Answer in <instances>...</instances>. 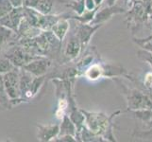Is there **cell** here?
Returning a JSON list of instances; mask_svg holds the SVG:
<instances>
[{"instance_id":"obj_1","label":"cell","mask_w":152,"mask_h":142,"mask_svg":"<svg viewBox=\"0 0 152 142\" xmlns=\"http://www.w3.org/2000/svg\"><path fill=\"white\" fill-rule=\"evenodd\" d=\"M81 112L85 117L87 127L92 133L95 134L97 138L98 136H101V138H106V140L115 141L112 134V127H113L112 119L113 117H115V115L119 114L120 111H117L116 113L113 114L111 117H108L107 115H105L103 113L87 112L82 109Z\"/></svg>"},{"instance_id":"obj_2","label":"cell","mask_w":152,"mask_h":142,"mask_svg":"<svg viewBox=\"0 0 152 142\" xmlns=\"http://www.w3.org/2000/svg\"><path fill=\"white\" fill-rule=\"evenodd\" d=\"M126 96L128 99L129 110H141V109H152V101L146 94L138 89H127Z\"/></svg>"},{"instance_id":"obj_3","label":"cell","mask_w":152,"mask_h":142,"mask_svg":"<svg viewBox=\"0 0 152 142\" xmlns=\"http://www.w3.org/2000/svg\"><path fill=\"white\" fill-rule=\"evenodd\" d=\"M4 56L8 57L14 66L22 68L24 65H26L31 61L38 59L42 57L40 55H33L29 53L28 50H26L24 47L21 46H14L12 49L9 50L7 53H5Z\"/></svg>"},{"instance_id":"obj_4","label":"cell","mask_w":152,"mask_h":142,"mask_svg":"<svg viewBox=\"0 0 152 142\" xmlns=\"http://www.w3.org/2000/svg\"><path fill=\"white\" fill-rule=\"evenodd\" d=\"M4 87L7 96L10 99H16L20 97V77L19 72L15 69L10 71L3 76Z\"/></svg>"},{"instance_id":"obj_5","label":"cell","mask_w":152,"mask_h":142,"mask_svg":"<svg viewBox=\"0 0 152 142\" xmlns=\"http://www.w3.org/2000/svg\"><path fill=\"white\" fill-rule=\"evenodd\" d=\"M102 26L103 24L91 25V24H83L80 22L77 25V27L76 28L77 29L76 34L81 43V53H83L84 49L88 46L93 34L95 33L98 29H100Z\"/></svg>"},{"instance_id":"obj_6","label":"cell","mask_w":152,"mask_h":142,"mask_svg":"<svg viewBox=\"0 0 152 142\" xmlns=\"http://www.w3.org/2000/svg\"><path fill=\"white\" fill-rule=\"evenodd\" d=\"M50 65H51V61L48 59L46 57L42 56L38 58V59L31 61L28 64L24 65L22 68L31 73L35 77H40L45 74L46 70L48 69Z\"/></svg>"},{"instance_id":"obj_7","label":"cell","mask_w":152,"mask_h":142,"mask_svg":"<svg viewBox=\"0 0 152 142\" xmlns=\"http://www.w3.org/2000/svg\"><path fill=\"white\" fill-rule=\"evenodd\" d=\"M126 13V10L118 5H112L108 8H104L100 10H97L96 13L95 18L90 23L91 25H96V24H103L104 22L111 19L114 14L117 13Z\"/></svg>"},{"instance_id":"obj_8","label":"cell","mask_w":152,"mask_h":142,"mask_svg":"<svg viewBox=\"0 0 152 142\" xmlns=\"http://www.w3.org/2000/svg\"><path fill=\"white\" fill-rule=\"evenodd\" d=\"M38 127V139L40 141H51L57 138L60 134V126L58 124L53 125H42L37 124Z\"/></svg>"},{"instance_id":"obj_9","label":"cell","mask_w":152,"mask_h":142,"mask_svg":"<svg viewBox=\"0 0 152 142\" xmlns=\"http://www.w3.org/2000/svg\"><path fill=\"white\" fill-rule=\"evenodd\" d=\"M81 53V43L77 34L71 35L70 39L68 40V43L65 47L64 55L69 61L77 59V57Z\"/></svg>"},{"instance_id":"obj_10","label":"cell","mask_w":152,"mask_h":142,"mask_svg":"<svg viewBox=\"0 0 152 142\" xmlns=\"http://www.w3.org/2000/svg\"><path fill=\"white\" fill-rule=\"evenodd\" d=\"M69 22L66 19V17H61L59 19L57 22L53 25V27L51 28V30L53 31L54 34L57 36L61 42L64 41L65 35L68 32V29H69Z\"/></svg>"},{"instance_id":"obj_11","label":"cell","mask_w":152,"mask_h":142,"mask_svg":"<svg viewBox=\"0 0 152 142\" xmlns=\"http://www.w3.org/2000/svg\"><path fill=\"white\" fill-rule=\"evenodd\" d=\"M65 135H74L76 138L77 135V127L74 124V122L72 121L71 118H69V116H64L62 118V123L60 126V134L58 135V138Z\"/></svg>"},{"instance_id":"obj_12","label":"cell","mask_w":152,"mask_h":142,"mask_svg":"<svg viewBox=\"0 0 152 142\" xmlns=\"http://www.w3.org/2000/svg\"><path fill=\"white\" fill-rule=\"evenodd\" d=\"M84 76L90 81H96L104 77V66L102 64H93L84 72Z\"/></svg>"},{"instance_id":"obj_13","label":"cell","mask_w":152,"mask_h":142,"mask_svg":"<svg viewBox=\"0 0 152 142\" xmlns=\"http://www.w3.org/2000/svg\"><path fill=\"white\" fill-rule=\"evenodd\" d=\"M10 17L12 19V22L13 25L14 30L17 32L18 27L21 23V21L24 18V8L23 7H17V8H13L12 10V12L10 13Z\"/></svg>"},{"instance_id":"obj_14","label":"cell","mask_w":152,"mask_h":142,"mask_svg":"<svg viewBox=\"0 0 152 142\" xmlns=\"http://www.w3.org/2000/svg\"><path fill=\"white\" fill-rule=\"evenodd\" d=\"M53 2L54 0H38L34 10L43 14H48L52 10Z\"/></svg>"},{"instance_id":"obj_15","label":"cell","mask_w":152,"mask_h":142,"mask_svg":"<svg viewBox=\"0 0 152 142\" xmlns=\"http://www.w3.org/2000/svg\"><path fill=\"white\" fill-rule=\"evenodd\" d=\"M14 32H16V31L5 27V26L0 25V46L4 45L5 43H7V42L12 39Z\"/></svg>"},{"instance_id":"obj_16","label":"cell","mask_w":152,"mask_h":142,"mask_svg":"<svg viewBox=\"0 0 152 142\" xmlns=\"http://www.w3.org/2000/svg\"><path fill=\"white\" fill-rule=\"evenodd\" d=\"M16 66H14L13 64L8 57L3 56L0 57V74H6V73L15 69Z\"/></svg>"},{"instance_id":"obj_17","label":"cell","mask_w":152,"mask_h":142,"mask_svg":"<svg viewBox=\"0 0 152 142\" xmlns=\"http://www.w3.org/2000/svg\"><path fill=\"white\" fill-rule=\"evenodd\" d=\"M13 9L10 0H0V18L9 14Z\"/></svg>"},{"instance_id":"obj_18","label":"cell","mask_w":152,"mask_h":142,"mask_svg":"<svg viewBox=\"0 0 152 142\" xmlns=\"http://www.w3.org/2000/svg\"><path fill=\"white\" fill-rule=\"evenodd\" d=\"M144 83L146 88L150 89V87L152 86V72H148L146 73L145 76V81Z\"/></svg>"},{"instance_id":"obj_19","label":"cell","mask_w":152,"mask_h":142,"mask_svg":"<svg viewBox=\"0 0 152 142\" xmlns=\"http://www.w3.org/2000/svg\"><path fill=\"white\" fill-rule=\"evenodd\" d=\"M6 91H5V87H4V80L2 74H0V99H2L3 96H6Z\"/></svg>"},{"instance_id":"obj_20","label":"cell","mask_w":152,"mask_h":142,"mask_svg":"<svg viewBox=\"0 0 152 142\" xmlns=\"http://www.w3.org/2000/svg\"><path fill=\"white\" fill-rule=\"evenodd\" d=\"M10 3L12 4L13 8H17V7H22L24 4V0H10Z\"/></svg>"},{"instance_id":"obj_21","label":"cell","mask_w":152,"mask_h":142,"mask_svg":"<svg viewBox=\"0 0 152 142\" xmlns=\"http://www.w3.org/2000/svg\"><path fill=\"white\" fill-rule=\"evenodd\" d=\"M150 39H152V36H149L148 38H146V39H142V40H135V42L136 43H138V44H144V43H145V42H148V41H149Z\"/></svg>"},{"instance_id":"obj_22","label":"cell","mask_w":152,"mask_h":142,"mask_svg":"<svg viewBox=\"0 0 152 142\" xmlns=\"http://www.w3.org/2000/svg\"><path fill=\"white\" fill-rule=\"evenodd\" d=\"M116 1V0H108V5L109 6H112V5H114V2Z\"/></svg>"},{"instance_id":"obj_23","label":"cell","mask_w":152,"mask_h":142,"mask_svg":"<svg viewBox=\"0 0 152 142\" xmlns=\"http://www.w3.org/2000/svg\"><path fill=\"white\" fill-rule=\"evenodd\" d=\"M149 90H150V92H151V95H152V86L150 87V89H149Z\"/></svg>"},{"instance_id":"obj_24","label":"cell","mask_w":152,"mask_h":142,"mask_svg":"<svg viewBox=\"0 0 152 142\" xmlns=\"http://www.w3.org/2000/svg\"><path fill=\"white\" fill-rule=\"evenodd\" d=\"M77 1H80V0H77Z\"/></svg>"}]
</instances>
